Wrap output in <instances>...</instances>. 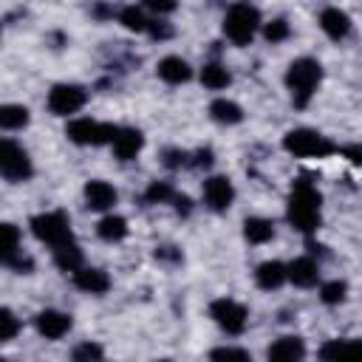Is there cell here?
<instances>
[{
  "label": "cell",
  "mask_w": 362,
  "mask_h": 362,
  "mask_svg": "<svg viewBox=\"0 0 362 362\" xmlns=\"http://www.w3.org/2000/svg\"><path fill=\"white\" fill-rule=\"evenodd\" d=\"M116 189L107 184V181H99V178H93V181H88L85 184V204H88V209H96V212H105V209H110L113 204H116Z\"/></svg>",
  "instance_id": "obj_14"
},
{
  "label": "cell",
  "mask_w": 362,
  "mask_h": 362,
  "mask_svg": "<svg viewBox=\"0 0 362 362\" xmlns=\"http://www.w3.org/2000/svg\"><path fill=\"white\" fill-rule=\"evenodd\" d=\"M110 147H113V156H116L119 161H130V158H136V156L141 153L144 136H141V130H136V127H119L116 136H113V141H110Z\"/></svg>",
  "instance_id": "obj_12"
},
{
  "label": "cell",
  "mask_w": 362,
  "mask_h": 362,
  "mask_svg": "<svg viewBox=\"0 0 362 362\" xmlns=\"http://www.w3.org/2000/svg\"><path fill=\"white\" fill-rule=\"evenodd\" d=\"M187 158H189V153H184V150H164V164H167L170 170L184 167V164H187Z\"/></svg>",
  "instance_id": "obj_37"
},
{
  "label": "cell",
  "mask_w": 362,
  "mask_h": 362,
  "mask_svg": "<svg viewBox=\"0 0 362 362\" xmlns=\"http://www.w3.org/2000/svg\"><path fill=\"white\" fill-rule=\"evenodd\" d=\"M71 356H74V359H102L105 351H102L96 342H82V345H76V348L71 351Z\"/></svg>",
  "instance_id": "obj_33"
},
{
  "label": "cell",
  "mask_w": 362,
  "mask_h": 362,
  "mask_svg": "<svg viewBox=\"0 0 362 362\" xmlns=\"http://www.w3.org/2000/svg\"><path fill=\"white\" fill-rule=\"evenodd\" d=\"M286 280H288V266H283L280 260H266V263H260L257 272H255V283H257L263 291L280 288Z\"/></svg>",
  "instance_id": "obj_18"
},
{
  "label": "cell",
  "mask_w": 362,
  "mask_h": 362,
  "mask_svg": "<svg viewBox=\"0 0 362 362\" xmlns=\"http://www.w3.org/2000/svg\"><path fill=\"white\" fill-rule=\"evenodd\" d=\"M116 130H119V127L102 124V122H93V119H74V122H68L65 136H68L74 144H82V147L93 144V147H96V144H110L113 136H116Z\"/></svg>",
  "instance_id": "obj_7"
},
{
  "label": "cell",
  "mask_w": 362,
  "mask_h": 362,
  "mask_svg": "<svg viewBox=\"0 0 362 362\" xmlns=\"http://www.w3.org/2000/svg\"><path fill=\"white\" fill-rule=\"evenodd\" d=\"M320 206H322V195L311 181H294L291 192H288V223L303 232V235H314L320 229Z\"/></svg>",
  "instance_id": "obj_1"
},
{
  "label": "cell",
  "mask_w": 362,
  "mask_h": 362,
  "mask_svg": "<svg viewBox=\"0 0 362 362\" xmlns=\"http://www.w3.org/2000/svg\"><path fill=\"white\" fill-rule=\"evenodd\" d=\"M54 263H57V269H62V272H76V269H82V249L76 246V240H68V243L57 246V249H54Z\"/></svg>",
  "instance_id": "obj_22"
},
{
  "label": "cell",
  "mask_w": 362,
  "mask_h": 362,
  "mask_svg": "<svg viewBox=\"0 0 362 362\" xmlns=\"http://www.w3.org/2000/svg\"><path fill=\"white\" fill-rule=\"evenodd\" d=\"M96 232H99L102 240L119 243V240L127 238V221H124L122 215H105V218L96 223Z\"/></svg>",
  "instance_id": "obj_21"
},
{
  "label": "cell",
  "mask_w": 362,
  "mask_h": 362,
  "mask_svg": "<svg viewBox=\"0 0 362 362\" xmlns=\"http://www.w3.org/2000/svg\"><path fill=\"white\" fill-rule=\"evenodd\" d=\"M201 82H204V88H209V90H221V88H226V85L232 82V74H229L226 65H221V62H206V65L201 68Z\"/></svg>",
  "instance_id": "obj_25"
},
{
  "label": "cell",
  "mask_w": 362,
  "mask_h": 362,
  "mask_svg": "<svg viewBox=\"0 0 362 362\" xmlns=\"http://www.w3.org/2000/svg\"><path fill=\"white\" fill-rule=\"evenodd\" d=\"M342 153H345L354 164H362V147H359V144H348V147H342Z\"/></svg>",
  "instance_id": "obj_42"
},
{
  "label": "cell",
  "mask_w": 362,
  "mask_h": 362,
  "mask_svg": "<svg viewBox=\"0 0 362 362\" xmlns=\"http://www.w3.org/2000/svg\"><path fill=\"white\" fill-rule=\"evenodd\" d=\"M74 286L79 291H88V294H105L110 288V277L107 272L102 269H93V266H82L74 272Z\"/></svg>",
  "instance_id": "obj_15"
},
{
  "label": "cell",
  "mask_w": 362,
  "mask_h": 362,
  "mask_svg": "<svg viewBox=\"0 0 362 362\" xmlns=\"http://www.w3.org/2000/svg\"><path fill=\"white\" fill-rule=\"evenodd\" d=\"M288 34H291V28H288V20H286V17H274L272 23L263 25V37H266L269 42H283Z\"/></svg>",
  "instance_id": "obj_31"
},
{
  "label": "cell",
  "mask_w": 362,
  "mask_h": 362,
  "mask_svg": "<svg viewBox=\"0 0 362 362\" xmlns=\"http://www.w3.org/2000/svg\"><path fill=\"white\" fill-rule=\"evenodd\" d=\"M173 201H175V212H178V215H189V209H192V201H189L187 195H175Z\"/></svg>",
  "instance_id": "obj_40"
},
{
  "label": "cell",
  "mask_w": 362,
  "mask_h": 362,
  "mask_svg": "<svg viewBox=\"0 0 362 362\" xmlns=\"http://www.w3.org/2000/svg\"><path fill=\"white\" fill-rule=\"evenodd\" d=\"M34 325H37V331H40V337H45V339H62L68 331H71V317L68 314H62V311H57V308H45V311H40L37 317H34Z\"/></svg>",
  "instance_id": "obj_11"
},
{
  "label": "cell",
  "mask_w": 362,
  "mask_h": 362,
  "mask_svg": "<svg viewBox=\"0 0 362 362\" xmlns=\"http://www.w3.org/2000/svg\"><path fill=\"white\" fill-rule=\"evenodd\" d=\"M288 280L300 288H311L320 280V266L311 257H297L288 263Z\"/></svg>",
  "instance_id": "obj_20"
},
{
  "label": "cell",
  "mask_w": 362,
  "mask_h": 362,
  "mask_svg": "<svg viewBox=\"0 0 362 362\" xmlns=\"http://www.w3.org/2000/svg\"><path fill=\"white\" fill-rule=\"evenodd\" d=\"M119 23L127 28V31H147V17H144V11L139 8V6H124L122 11H119Z\"/></svg>",
  "instance_id": "obj_27"
},
{
  "label": "cell",
  "mask_w": 362,
  "mask_h": 362,
  "mask_svg": "<svg viewBox=\"0 0 362 362\" xmlns=\"http://www.w3.org/2000/svg\"><path fill=\"white\" fill-rule=\"evenodd\" d=\"M320 359H328V362L362 359V339H328L320 348Z\"/></svg>",
  "instance_id": "obj_16"
},
{
  "label": "cell",
  "mask_w": 362,
  "mask_h": 362,
  "mask_svg": "<svg viewBox=\"0 0 362 362\" xmlns=\"http://www.w3.org/2000/svg\"><path fill=\"white\" fill-rule=\"evenodd\" d=\"M320 28L331 37V40H345L351 34V17L337 8V6H328L320 11Z\"/></svg>",
  "instance_id": "obj_13"
},
{
  "label": "cell",
  "mask_w": 362,
  "mask_h": 362,
  "mask_svg": "<svg viewBox=\"0 0 362 362\" xmlns=\"http://www.w3.org/2000/svg\"><path fill=\"white\" fill-rule=\"evenodd\" d=\"M144 8H150L156 14H170V11H175V0H144Z\"/></svg>",
  "instance_id": "obj_38"
},
{
  "label": "cell",
  "mask_w": 362,
  "mask_h": 362,
  "mask_svg": "<svg viewBox=\"0 0 362 362\" xmlns=\"http://www.w3.org/2000/svg\"><path fill=\"white\" fill-rule=\"evenodd\" d=\"M322 82V65L311 57H300L288 65L286 71V88L291 93L294 107H305L317 90V85Z\"/></svg>",
  "instance_id": "obj_2"
},
{
  "label": "cell",
  "mask_w": 362,
  "mask_h": 362,
  "mask_svg": "<svg viewBox=\"0 0 362 362\" xmlns=\"http://www.w3.org/2000/svg\"><path fill=\"white\" fill-rule=\"evenodd\" d=\"M147 31H150V37H156V40H170V37H173V25L164 23V20H150V23H147Z\"/></svg>",
  "instance_id": "obj_36"
},
{
  "label": "cell",
  "mask_w": 362,
  "mask_h": 362,
  "mask_svg": "<svg viewBox=\"0 0 362 362\" xmlns=\"http://www.w3.org/2000/svg\"><path fill=\"white\" fill-rule=\"evenodd\" d=\"M20 331V320L14 317L11 308H0V342H8L14 339Z\"/></svg>",
  "instance_id": "obj_32"
},
{
  "label": "cell",
  "mask_w": 362,
  "mask_h": 362,
  "mask_svg": "<svg viewBox=\"0 0 362 362\" xmlns=\"http://www.w3.org/2000/svg\"><path fill=\"white\" fill-rule=\"evenodd\" d=\"M17 252H20V229L14 223H3V252H0V257L8 260Z\"/></svg>",
  "instance_id": "obj_30"
},
{
  "label": "cell",
  "mask_w": 362,
  "mask_h": 362,
  "mask_svg": "<svg viewBox=\"0 0 362 362\" xmlns=\"http://www.w3.org/2000/svg\"><path fill=\"white\" fill-rule=\"evenodd\" d=\"M243 238L249 243H266L274 238V223L266 218H246L243 221Z\"/></svg>",
  "instance_id": "obj_24"
},
{
  "label": "cell",
  "mask_w": 362,
  "mask_h": 362,
  "mask_svg": "<svg viewBox=\"0 0 362 362\" xmlns=\"http://www.w3.org/2000/svg\"><path fill=\"white\" fill-rule=\"evenodd\" d=\"M192 164H195V167H209V164H212V150H209V147H206V150H198Z\"/></svg>",
  "instance_id": "obj_41"
},
{
  "label": "cell",
  "mask_w": 362,
  "mask_h": 362,
  "mask_svg": "<svg viewBox=\"0 0 362 362\" xmlns=\"http://www.w3.org/2000/svg\"><path fill=\"white\" fill-rule=\"evenodd\" d=\"M0 173H3V178L11 181V184L28 181L31 173H34L28 153H25L17 141H11V139H3V144H0Z\"/></svg>",
  "instance_id": "obj_6"
},
{
  "label": "cell",
  "mask_w": 362,
  "mask_h": 362,
  "mask_svg": "<svg viewBox=\"0 0 362 362\" xmlns=\"http://www.w3.org/2000/svg\"><path fill=\"white\" fill-rule=\"evenodd\" d=\"M209 314H212V320L218 322V328H223L226 334H243V328H246V320H249V314H246V308L238 303V300H229V297H221V300H215L212 305H209Z\"/></svg>",
  "instance_id": "obj_8"
},
{
  "label": "cell",
  "mask_w": 362,
  "mask_h": 362,
  "mask_svg": "<svg viewBox=\"0 0 362 362\" xmlns=\"http://www.w3.org/2000/svg\"><path fill=\"white\" fill-rule=\"evenodd\" d=\"M28 124V107L23 105H3L0 107V127L3 130H20Z\"/></svg>",
  "instance_id": "obj_26"
},
{
  "label": "cell",
  "mask_w": 362,
  "mask_h": 362,
  "mask_svg": "<svg viewBox=\"0 0 362 362\" xmlns=\"http://www.w3.org/2000/svg\"><path fill=\"white\" fill-rule=\"evenodd\" d=\"M175 192L167 181H150V187L144 189V201L147 204H164V201H173Z\"/></svg>",
  "instance_id": "obj_29"
},
{
  "label": "cell",
  "mask_w": 362,
  "mask_h": 362,
  "mask_svg": "<svg viewBox=\"0 0 362 362\" xmlns=\"http://www.w3.org/2000/svg\"><path fill=\"white\" fill-rule=\"evenodd\" d=\"M212 359H238V362H249V351H240V348H215L209 351Z\"/></svg>",
  "instance_id": "obj_35"
},
{
  "label": "cell",
  "mask_w": 362,
  "mask_h": 362,
  "mask_svg": "<svg viewBox=\"0 0 362 362\" xmlns=\"http://www.w3.org/2000/svg\"><path fill=\"white\" fill-rule=\"evenodd\" d=\"M345 294H348V283L345 280H328V283L320 286V300L325 305H339L345 300Z\"/></svg>",
  "instance_id": "obj_28"
},
{
  "label": "cell",
  "mask_w": 362,
  "mask_h": 362,
  "mask_svg": "<svg viewBox=\"0 0 362 362\" xmlns=\"http://www.w3.org/2000/svg\"><path fill=\"white\" fill-rule=\"evenodd\" d=\"M31 232L37 240L48 243L51 249L74 240V232H71V223L65 218V212H40L31 218Z\"/></svg>",
  "instance_id": "obj_5"
},
{
  "label": "cell",
  "mask_w": 362,
  "mask_h": 362,
  "mask_svg": "<svg viewBox=\"0 0 362 362\" xmlns=\"http://www.w3.org/2000/svg\"><path fill=\"white\" fill-rule=\"evenodd\" d=\"M266 356L272 362H294V359H303L305 356V345L300 337H280L269 345Z\"/></svg>",
  "instance_id": "obj_17"
},
{
  "label": "cell",
  "mask_w": 362,
  "mask_h": 362,
  "mask_svg": "<svg viewBox=\"0 0 362 362\" xmlns=\"http://www.w3.org/2000/svg\"><path fill=\"white\" fill-rule=\"evenodd\" d=\"M235 201V187L226 175H212L204 181V204L212 212H226Z\"/></svg>",
  "instance_id": "obj_10"
},
{
  "label": "cell",
  "mask_w": 362,
  "mask_h": 362,
  "mask_svg": "<svg viewBox=\"0 0 362 362\" xmlns=\"http://www.w3.org/2000/svg\"><path fill=\"white\" fill-rule=\"evenodd\" d=\"M209 116H212L218 124H238V122L243 119V110H240V105L232 102V99H215V102L209 105Z\"/></svg>",
  "instance_id": "obj_23"
},
{
  "label": "cell",
  "mask_w": 362,
  "mask_h": 362,
  "mask_svg": "<svg viewBox=\"0 0 362 362\" xmlns=\"http://www.w3.org/2000/svg\"><path fill=\"white\" fill-rule=\"evenodd\" d=\"M257 28H260V11L246 0L235 3L223 17V34L235 45H249L252 37L257 34Z\"/></svg>",
  "instance_id": "obj_3"
},
{
  "label": "cell",
  "mask_w": 362,
  "mask_h": 362,
  "mask_svg": "<svg viewBox=\"0 0 362 362\" xmlns=\"http://www.w3.org/2000/svg\"><path fill=\"white\" fill-rule=\"evenodd\" d=\"M156 260H170V263H181V252L175 246H158L156 249Z\"/></svg>",
  "instance_id": "obj_39"
},
{
  "label": "cell",
  "mask_w": 362,
  "mask_h": 362,
  "mask_svg": "<svg viewBox=\"0 0 362 362\" xmlns=\"http://www.w3.org/2000/svg\"><path fill=\"white\" fill-rule=\"evenodd\" d=\"M88 99V90L79 85H54L48 90V110L54 116H68L76 113Z\"/></svg>",
  "instance_id": "obj_9"
},
{
  "label": "cell",
  "mask_w": 362,
  "mask_h": 362,
  "mask_svg": "<svg viewBox=\"0 0 362 362\" xmlns=\"http://www.w3.org/2000/svg\"><path fill=\"white\" fill-rule=\"evenodd\" d=\"M156 74H158V79H164L167 85H181V82H187V79L192 76V68H189L187 59H181V57H164V59L156 65Z\"/></svg>",
  "instance_id": "obj_19"
},
{
  "label": "cell",
  "mask_w": 362,
  "mask_h": 362,
  "mask_svg": "<svg viewBox=\"0 0 362 362\" xmlns=\"http://www.w3.org/2000/svg\"><path fill=\"white\" fill-rule=\"evenodd\" d=\"M283 147L297 156V158H325L331 156L337 147L317 130H308V127H297V130H288L283 136Z\"/></svg>",
  "instance_id": "obj_4"
},
{
  "label": "cell",
  "mask_w": 362,
  "mask_h": 362,
  "mask_svg": "<svg viewBox=\"0 0 362 362\" xmlns=\"http://www.w3.org/2000/svg\"><path fill=\"white\" fill-rule=\"evenodd\" d=\"M8 269H14V272H20V274H28L31 269H34V260L28 257V255H23V249L17 252V255H11L8 260H3Z\"/></svg>",
  "instance_id": "obj_34"
}]
</instances>
